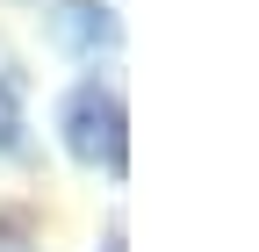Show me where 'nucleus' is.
<instances>
[{
  "label": "nucleus",
  "mask_w": 259,
  "mask_h": 252,
  "mask_svg": "<svg viewBox=\"0 0 259 252\" xmlns=\"http://www.w3.org/2000/svg\"><path fill=\"white\" fill-rule=\"evenodd\" d=\"M65 151L79 166H108V173L130 166V115H122L115 87H101V79L72 87V101H65Z\"/></svg>",
  "instance_id": "1"
},
{
  "label": "nucleus",
  "mask_w": 259,
  "mask_h": 252,
  "mask_svg": "<svg viewBox=\"0 0 259 252\" xmlns=\"http://www.w3.org/2000/svg\"><path fill=\"white\" fill-rule=\"evenodd\" d=\"M51 36H58L65 51H108V44H115V15L101 8V0H58Z\"/></svg>",
  "instance_id": "2"
},
{
  "label": "nucleus",
  "mask_w": 259,
  "mask_h": 252,
  "mask_svg": "<svg viewBox=\"0 0 259 252\" xmlns=\"http://www.w3.org/2000/svg\"><path fill=\"white\" fill-rule=\"evenodd\" d=\"M0 151H22V94H15V79H0Z\"/></svg>",
  "instance_id": "3"
},
{
  "label": "nucleus",
  "mask_w": 259,
  "mask_h": 252,
  "mask_svg": "<svg viewBox=\"0 0 259 252\" xmlns=\"http://www.w3.org/2000/svg\"><path fill=\"white\" fill-rule=\"evenodd\" d=\"M101 252H122V238H108V245H101Z\"/></svg>",
  "instance_id": "4"
}]
</instances>
